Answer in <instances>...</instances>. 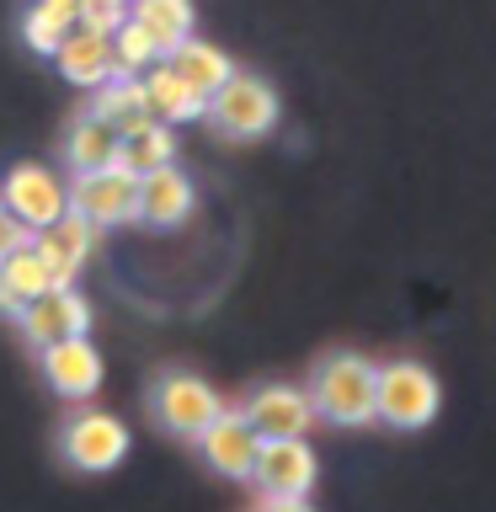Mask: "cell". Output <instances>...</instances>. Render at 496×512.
<instances>
[{
	"mask_svg": "<svg viewBox=\"0 0 496 512\" xmlns=\"http://www.w3.org/2000/svg\"><path fill=\"white\" fill-rule=\"evenodd\" d=\"M310 406L336 427H368L374 422V363L358 358V352H331L315 368Z\"/></svg>",
	"mask_w": 496,
	"mask_h": 512,
	"instance_id": "1",
	"label": "cell"
},
{
	"mask_svg": "<svg viewBox=\"0 0 496 512\" xmlns=\"http://www.w3.org/2000/svg\"><path fill=\"white\" fill-rule=\"evenodd\" d=\"M438 379H432L427 363L416 358H395L374 368V422L384 427H400V432H416L438 416Z\"/></svg>",
	"mask_w": 496,
	"mask_h": 512,
	"instance_id": "2",
	"label": "cell"
},
{
	"mask_svg": "<svg viewBox=\"0 0 496 512\" xmlns=\"http://www.w3.org/2000/svg\"><path fill=\"white\" fill-rule=\"evenodd\" d=\"M278 91L267 86L262 75H230L224 86L208 96V112L203 118L219 128V134H230V139H262L267 128H278Z\"/></svg>",
	"mask_w": 496,
	"mask_h": 512,
	"instance_id": "3",
	"label": "cell"
},
{
	"mask_svg": "<svg viewBox=\"0 0 496 512\" xmlns=\"http://www.w3.org/2000/svg\"><path fill=\"white\" fill-rule=\"evenodd\" d=\"M219 406H224V400L214 395V384L198 379V374H187V368H166V374L150 384V416L171 432V438L192 443L219 416Z\"/></svg>",
	"mask_w": 496,
	"mask_h": 512,
	"instance_id": "4",
	"label": "cell"
},
{
	"mask_svg": "<svg viewBox=\"0 0 496 512\" xmlns=\"http://www.w3.org/2000/svg\"><path fill=\"white\" fill-rule=\"evenodd\" d=\"M59 454L70 470H86V475H102L112 470V464H123L128 454V427L118 422V416L107 411H80L64 422L59 432Z\"/></svg>",
	"mask_w": 496,
	"mask_h": 512,
	"instance_id": "5",
	"label": "cell"
},
{
	"mask_svg": "<svg viewBox=\"0 0 496 512\" xmlns=\"http://www.w3.org/2000/svg\"><path fill=\"white\" fill-rule=\"evenodd\" d=\"M70 208L86 214L96 230H102V224H128L139 214V171H123V166L80 171L75 187H70Z\"/></svg>",
	"mask_w": 496,
	"mask_h": 512,
	"instance_id": "6",
	"label": "cell"
},
{
	"mask_svg": "<svg viewBox=\"0 0 496 512\" xmlns=\"http://www.w3.org/2000/svg\"><path fill=\"white\" fill-rule=\"evenodd\" d=\"M198 454L214 475L224 480H251V464H256V448H262V438H256V427L246 422V411H230L219 406V416L208 422L198 438Z\"/></svg>",
	"mask_w": 496,
	"mask_h": 512,
	"instance_id": "7",
	"label": "cell"
},
{
	"mask_svg": "<svg viewBox=\"0 0 496 512\" xmlns=\"http://www.w3.org/2000/svg\"><path fill=\"white\" fill-rule=\"evenodd\" d=\"M91 246H96V224L86 214H75V208H64L54 224L32 230V251H38L43 267H48V288H70L75 272L86 267Z\"/></svg>",
	"mask_w": 496,
	"mask_h": 512,
	"instance_id": "8",
	"label": "cell"
},
{
	"mask_svg": "<svg viewBox=\"0 0 496 512\" xmlns=\"http://www.w3.org/2000/svg\"><path fill=\"white\" fill-rule=\"evenodd\" d=\"M315 475H320V459L304 438H262L251 464V480L267 496H310Z\"/></svg>",
	"mask_w": 496,
	"mask_h": 512,
	"instance_id": "9",
	"label": "cell"
},
{
	"mask_svg": "<svg viewBox=\"0 0 496 512\" xmlns=\"http://www.w3.org/2000/svg\"><path fill=\"white\" fill-rule=\"evenodd\" d=\"M0 203H6L27 230H43V224H54L64 208H70V192H64V182L48 166H32L27 160V166H11L6 187H0Z\"/></svg>",
	"mask_w": 496,
	"mask_h": 512,
	"instance_id": "10",
	"label": "cell"
},
{
	"mask_svg": "<svg viewBox=\"0 0 496 512\" xmlns=\"http://www.w3.org/2000/svg\"><path fill=\"white\" fill-rule=\"evenodd\" d=\"M43 374L59 395L86 400V395H96V384H102V352H96L86 336H54V342L43 347Z\"/></svg>",
	"mask_w": 496,
	"mask_h": 512,
	"instance_id": "11",
	"label": "cell"
},
{
	"mask_svg": "<svg viewBox=\"0 0 496 512\" xmlns=\"http://www.w3.org/2000/svg\"><path fill=\"white\" fill-rule=\"evenodd\" d=\"M192 203H198V192L176 171V160L171 166H155V171H139V214L134 219H144L150 230H176L192 214Z\"/></svg>",
	"mask_w": 496,
	"mask_h": 512,
	"instance_id": "12",
	"label": "cell"
},
{
	"mask_svg": "<svg viewBox=\"0 0 496 512\" xmlns=\"http://www.w3.org/2000/svg\"><path fill=\"white\" fill-rule=\"evenodd\" d=\"M54 64H59V75L70 80V86H80V91H96L102 80L118 75V59H112V38H102V32H86V27L64 32L59 48H54Z\"/></svg>",
	"mask_w": 496,
	"mask_h": 512,
	"instance_id": "13",
	"label": "cell"
},
{
	"mask_svg": "<svg viewBox=\"0 0 496 512\" xmlns=\"http://www.w3.org/2000/svg\"><path fill=\"white\" fill-rule=\"evenodd\" d=\"M310 416H315L310 395H299L294 384H267L246 406V422L256 427V438H304Z\"/></svg>",
	"mask_w": 496,
	"mask_h": 512,
	"instance_id": "14",
	"label": "cell"
},
{
	"mask_svg": "<svg viewBox=\"0 0 496 512\" xmlns=\"http://www.w3.org/2000/svg\"><path fill=\"white\" fill-rule=\"evenodd\" d=\"M139 86H144V102H150V112H155L160 123H171V128H176V123H198L203 112H208V96L192 91L166 59L150 64V70L139 75Z\"/></svg>",
	"mask_w": 496,
	"mask_h": 512,
	"instance_id": "15",
	"label": "cell"
},
{
	"mask_svg": "<svg viewBox=\"0 0 496 512\" xmlns=\"http://www.w3.org/2000/svg\"><path fill=\"white\" fill-rule=\"evenodd\" d=\"M43 294H48V267H43V256L32 251V240L0 256V315L16 320L32 299H43Z\"/></svg>",
	"mask_w": 496,
	"mask_h": 512,
	"instance_id": "16",
	"label": "cell"
},
{
	"mask_svg": "<svg viewBox=\"0 0 496 512\" xmlns=\"http://www.w3.org/2000/svg\"><path fill=\"white\" fill-rule=\"evenodd\" d=\"M91 118H102L107 128H118V134H134L139 123H150L155 112L144 102V86L139 75H112L96 86V102H91Z\"/></svg>",
	"mask_w": 496,
	"mask_h": 512,
	"instance_id": "17",
	"label": "cell"
},
{
	"mask_svg": "<svg viewBox=\"0 0 496 512\" xmlns=\"http://www.w3.org/2000/svg\"><path fill=\"white\" fill-rule=\"evenodd\" d=\"M118 144H123V134L118 128H107L102 118H75L70 123V134H64V166H70L75 176L80 171H102V166H112L118 160Z\"/></svg>",
	"mask_w": 496,
	"mask_h": 512,
	"instance_id": "18",
	"label": "cell"
},
{
	"mask_svg": "<svg viewBox=\"0 0 496 512\" xmlns=\"http://www.w3.org/2000/svg\"><path fill=\"white\" fill-rule=\"evenodd\" d=\"M166 64L187 80L192 91H203V96H214L224 80L235 75L230 54H219V48H214V43H203V38H182V43H176L171 54H166Z\"/></svg>",
	"mask_w": 496,
	"mask_h": 512,
	"instance_id": "19",
	"label": "cell"
},
{
	"mask_svg": "<svg viewBox=\"0 0 496 512\" xmlns=\"http://www.w3.org/2000/svg\"><path fill=\"white\" fill-rule=\"evenodd\" d=\"M171 160H176V128L150 118V123H139L134 134H123L118 160H112V166H123V171H155V166H171Z\"/></svg>",
	"mask_w": 496,
	"mask_h": 512,
	"instance_id": "20",
	"label": "cell"
},
{
	"mask_svg": "<svg viewBox=\"0 0 496 512\" xmlns=\"http://www.w3.org/2000/svg\"><path fill=\"white\" fill-rule=\"evenodd\" d=\"M128 16L150 27L155 43L171 54L182 38H192V16H198V11H192V0H134V11H128Z\"/></svg>",
	"mask_w": 496,
	"mask_h": 512,
	"instance_id": "21",
	"label": "cell"
},
{
	"mask_svg": "<svg viewBox=\"0 0 496 512\" xmlns=\"http://www.w3.org/2000/svg\"><path fill=\"white\" fill-rule=\"evenodd\" d=\"M112 59H118V75H144L150 64L166 59V48L155 43V32L134 22V16H123L118 32H112Z\"/></svg>",
	"mask_w": 496,
	"mask_h": 512,
	"instance_id": "22",
	"label": "cell"
},
{
	"mask_svg": "<svg viewBox=\"0 0 496 512\" xmlns=\"http://www.w3.org/2000/svg\"><path fill=\"white\" fill-rule=\"evenodd\" d=\"M16 320H22V336H27L32 347H48L54 336H64V326H59V310H54V294L32 299V304H27V310L16 315Z\"/></svg>",
	"mask_w": 496,
	"mask_h": 512,
	"instance_id": "23",
	"label": "cell"
},
{
	"mask_svg": "<svg viewBox=\"0 0 496 512\" xmlns=\"http://www.w3.org/2000/svg\"><path fill=\"white\" fill-rule=\"evenodd\" d=\"M123 16H128V6H123V0H80V16H75V27H86V32H102V38H112Z\"/></svg>",
	"mask_w": 496,
	"mask_h": 512,
	"instance_id": "24",
	"label": "cell"
},
{
	"mask_svg": "<svg viewBox=\"0 0 496 512\" xmlns=\"http://www.w3.org/2000/svg\"><path fill=\"white\" fill-rule=\"evenodd\" d=\"M48 294H54V310H59L64 336H86V331H91V304L75 294V283H70V288H48Z\"/></svg>",
	"mask_w": 496,
	"mask_h": 512,
	"instance_id": "25",
	"label": "cell"
},
{
	"mask_svg": "<svg viewBox=\"0 0 496 512\" xmlns=\"http://www.w3.org/2000/svg\"><path fill=\"white\" fill-rule=\"evenodd\" d=\"M64 32H70V27L48 22V16H43L38 6H32V11L22 16V43L32 48V54H48V59H54V48H59V38H64Z\"/></svg>",
	"mask_w": 496,
	"mask_h": 512,
	"instance_id": "26",
	"label": "cell"
},
{
	"mask_svg": "<svg viewBox=\"0 0 496 512\" xmlns=\"http://www.w3.org/2000/svg\"><path fill=\"white\" fill-rule=\"evenodd\" d=\"M27 240H32V230H27V224L11 214L6 203H0V256H6V251H16V246H27Z\"/></svg>",
	"mask_w": 496,
	"mask_h": 512,
	"instance_id": "27",
	"label": "cell"
},
{
	"mask_svg": "<svg viewBox=\"0 0 496 512\" xmlns=\"http://www.w3.org/2000/svg\"><path fill=\"white\" fill-rule=\"evenodd\" d=\"M38 11L48 16V22H59V27H75V16H80V0H38Z\"/></svg>",
	"mask_w": 496,
	"mask_h": 512,
	"instance_id": "28",
	"label": "cell"
},
{
	"mask_svg": "<svg viewBox=\"0 0 496 512\" xmlns=\"http://www.w3.org/2000/svg\"><path fill=\"white\" fill-rule=\"evenodd\" d=\"M267 512H315L304 496H267Z\"/></svg>",
	"mask_w": 496,
	"mask_h": 512,
	"instance_id": "29",
	"label": "cell"
},
{
	"mask_svg": "<svg viewBox=\"0 0 496 512\" xmlns=\"http://www.w3.org/2000/svg\"><path fill=\"white\" fill-rule=\"evenodd\" d=\"M123 6H128V0H123Z\"/></svg>",
	"mask_w": 496,
	"mask_h": 512,
	"instance_id": "30",
	"label": "cell"
}]
</instances>
